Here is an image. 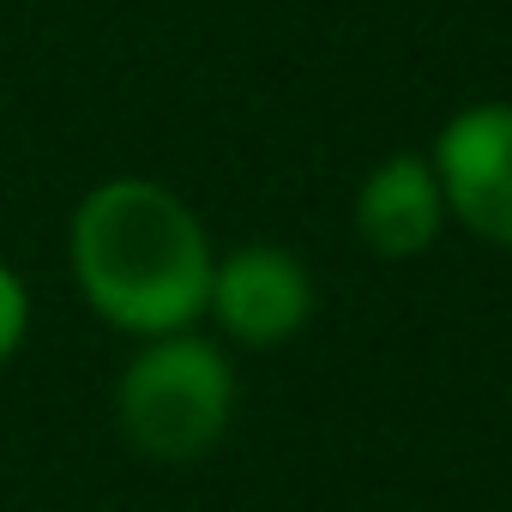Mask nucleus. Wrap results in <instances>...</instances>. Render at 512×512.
Listing matches in <instances>:
<instances>
[{
    "mask_svg": "<svg viewBox=\"0 0 512 512\" xmlns=\"http://www.w3.org/2000/svg\"><path fill=\"white\" fill-rule=\"evenodd\" d=\"M440 223H446V199H440L428 157L398 151V157L368 169V181L356 193V235L380 260H416V253H428Z\"/></svg>",
    "mask_w": 512,
    "mask_h": 512,
    "instance_id": "5",
    "label": "nucleus"
},
{
    "mask_svg": "<svg viewBox=\"0 0 512 512\" xmlns=\"http://www.w3.org/2000/svg\"><path fill=\"white\" fill-rule=\"evenodd\" d=\"M67 266L103 326L151 344L205 320L217 253L181 193L151 175H109L73 205Z\"/></svg>",
    "mask_w": 512,
    "mask_h": 512,
    "instance_id": "1",
    "label": "nucleus"
},
{
    "mask_svg": "<svg viewBox=\"0 0 512 512\" xmlns=\"http://www.w3.org/2000/svg\"><path fill=\"white\" fill-rule=\"evenodd\" d=\"M235 416V362L199 332L151 338L115 380V428L151 464L205 458Z\"/></svg>",
    "mask_w": 512,
    "mask_h": 512,
    "instance_id": "2",
    "label": "nucleus"
},
{
    "mask_svg": "<svg viewBox=\"0 0 512 512\" xmlns=\"http://www.w3.org/2000/svg\"><path fill=\"white\" fill-rule=\"evenodd\" d=\"M428 169L440 181L446 211L470 235L512 247V103L458 109L440 127Z\"/></svg>",
    "mask_w": 512,
    "mask_h": 512,
    "instance_id": "3",
    "label": "nucleus"
},
{
    "mask_svg": "<svg viewBox=\"0 0 512 512\" xmlns=\"http://www.w3.org/2000/svg\"><path fill=\"white\" fill-rule=\"evenodd\" d=\"M205 314L217 320V332L229 344L272 350V344H284V338H296L308 326L314 278H308V266L296 260L290 247L247 241V247H229L223 260L211 266Z\"/></svg>",
    "mask_w": 512,
    "mask_h": 512,
    "instance_id": "4",
    "label": "nucleus"
},
{
    "mask_svg": "<svg viewBox=\"0 0 512 512\" xmlns=\"http://www.w3.org/2000/svg\"><path fill=\"white\" fill-rule=\"evenodd\" d=\"M25 332H31V290L7 260H0V368L19 356Z\"/></svg>",
    "mask_w": 512,
    "mask_h": 512,
    "instance_id": "6",
    "label": "nucleus"
}]
</instances>
